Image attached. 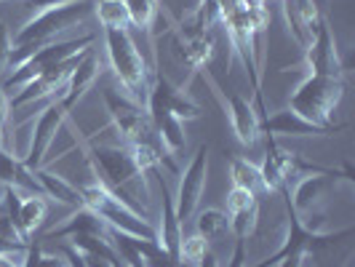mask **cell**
<instances>
[{
    "label": "cell",
    "instance_id": "cell-1",
    "mask_svg": "<svg viewBox=\"0 0 355 267\" xmlns=\"http://www.w3.org/2000/svg\"><path fill=\"white\" fill-rule=\"evenodd\" d=\"M89 160L96 171V182L105 184L112 196H118L123 203L131 206V190L137 182L144 184V171L134 158L131 147L123 144H89ZM134 209V206H131Z\"/></svg>",
    "mask_w": 355,
    "mask_h": 267
},
{
    "label": "cell",
    "instance_id": "cell-32",
    "mask_svg": "<svg viewBox=\"0 0 355 267\" xmlns=\"http://www.w3.org/2000/svg\"><path fill=\"white\" fill-rule=\"evenodd\" d=\"M227 214H238L246 212V209H257V196L249 193V190H241V187H232L230 196H227Z\"/></svg>",
    "mask_w": 355,
    "mask_h": 267
},
{
    "label": "cell",
    "instance_id": "cell-45",
    "mask_svg": "<svg viewBox=\"0 0 355 267\" xmlns=\"http://www.w3.org/2000/svg\"><path fill=\"white\" fill-rule=\"evenodd\" d=\"M347 267H353V265H347Z\"/></svg>",
    "mask_w": 355,
    "mask_h": 267
},
{
    "label": "cell",
    "instance_id": "cell-38",
    "mask_svg": "<svg viewBox=\"0 0 355 267\" xmlns=\"http://www.w3.org/2000/svg\"><path fill=\"white\" fill-rule=\"evenodd\" d=\"M40 267H67L64 257H56V254H40Z\"/></svg>",
    "mask_w": 355,
    "mask_h": 267
},
{
    "label": "cell",
    "instance_id": "cell-13",
    "mask_svg": "<svg viewBox=\"0 0 355 267\" xmlns=\"http://www.w3.org/2000/svg\"><path fill=\"white\" fill-rule=\"evenodd\" d=\"M337 179H347V182L353 184L355 182L353 166H350V163H345V166H342V171H331V169H326V171H315V174H307V177L300 179V184L294 187V196L288 193V200H291L294 212L302 214V212L315 209V203H318L320 198L326 196V193L337 184Z\"/></svg>",
    "mask_w": 355,
    "mask_h": 267
},
{
    "label": "cell",
    "instance_id": "cell-2",
    "mask_svg": "<svg viewBox=\"0 0 355 267\" xmlns=\"http://www.w3.org/2000/svg\"><path fill=\"white\" fill-rule=\"evenodd\" d=\"M80 196H83V206L96 214L110 230L125 232L142 241H158V227L147 216H142V212L131 209L118 196H112L105 184L94 182L89 187H80Z\"/></svg>",
    "mask_w": 355,
    "mask_h": 267
},
{
    "label": "cell",
    "instance_id": "cell-21",
    "mask_svg": "<svg viewBox=\"0 0 355 267\" xmlns=\"http://www.w3.org/2000/svg\"><path fill=\"white\" fill-rule=\"evenodd\" d=\"M0 182H3L6 187H17V190L19 187H27L33 196H43L35 174L24 166V160L17 158V155H11L6 147H0Z\"/></svg>",
    "mask_w": 355,
    "mask_h": 267
},
{
    "label": "cell",
    "instance_id": "cell-43",
    "mask_svg": "<svg viewBox=\"0 0 355 267\" xmlns=\"http://www.w3.org/2000/svg\"><path fill=\"white\" fill-rule=\"evenodd\" d=\"M0 147H3V128H0Z\"/></svg>",
    "mask_w": 355,
    "mask_h": 267
},
{
    "label": "cell",
    "instance_id": "cell-26",
    "mask_svg": "<svg viewBox=\"0 0 355 267\" xmlns=\"http://www.w3.org/2000/svg\"><path fill=\"white\" fill-rule=\"evenodd\" d=\"M96 19L105 30H128V11L123 0H94Z\"/></svg>",
    "mask_w": 355,
    "mask_h": 267
},
{
    "label": "cell",
    "instance_id": "cell-39",
    "mask_svg": "<svg viewBox=\"0 0 355 267\" xmlns=\"http://www.w3.org/2000/svg\"><path fill=\"white\" fill-rule=\"evenodd\" d=\"M8 112H11V107H8V96H6V91L0 89V128H3L6 121H8Z\"/></svg>",
    "mask_w": 355,
    "mask_h": 267
},
{
    "label": "cell",
    "instance_id": "cell-22",
    "mask_svg": "<svg viewBox=\"0 0 355 267\" xmlns=\"http://www.w3.org/2000/svg\"><path fill=\"white\" fill-rule=\"evenodd\" d=\"M33 174H35L37 184H40V190H43L46 198H53V200H59V203H64V206H70V209H80V206H83L80 187L70 184L64 177H56V174L46 171V169H35Z\"/></svg>",
    "mask_w": 355,
    "mask_h": 267
},
{
    "label": "cell",
    "instance_id": "cell-35",
    "mask_svg": "<svg viewBox=\"0 0 355 267\" xmlns=\"http://www.w3.org/2000/svg\"><path fill=\"white\" fill-rule=\"evenodd\" d=\"M40 254H43L40 243L30 241V243H27V251H24V262H21V267H40Z\"/></svg>",
    "mask_w": 355,
    "mask_h": 267
},
{
    "label": "cell",
    "instance_id": "cell-8",
    "mask_svg": "<svg viewBox=\"0 0 355 267\" xmlns=\"http://www.w3.org/2000/svg\"><path fill=\"white\" fill-rule=\"evenodd\" d=\"M102 99H105V107L107 112H110V121L118 128V134L123 137V142L128 147L155 142L153 139L155 128H153V121H150L147 110H142V105H137L131 96H123L121 91L115 89L102 91Z\"/></svg>",
    "mask_w": 355,
    "mask_h": 267
},
{
    "label": "cell",
    "instance_id": "cell-3",
    "mask_svg": "<svg viewBox=\"0 0 355 267\" xmlns=\"http://www.w3.org/2000/svg\"><path fill=\"white\" fill-rule=\"evenodd\" d=\"M105 43H107V56L115 78L121 80V86L128 91V96L142 105L147 102L150 94V70L144 64V56L139 53L137 43L128 30H105Z\"/></svg>",
    "mask_w": 355,
    "mask_h": 267
},
{
    "label": "cell",
    "instance_id": "cell-6",
    "mask_svg": "<svg viewBox=\"0 0 355 267\" xmlns=\"http://www.w3.org/2000/svg\"><path fill=\"white\" fill-rule=\"evenodd\" d=\"M91 11H94V0H78V3H70V6H56V8L37 11L35 17L14 35V46H30V43L46 46L59 33L80 24Z\"/></svg>",
    "mask_w": 355,
    "mask_h": 267
},
{
    "label": "cell",
    "instance_id": "cell-40",
    "mask_svg": "<svg viewBox=\"0 0 355 267\" xmlns=\"http://www.w3.org/2000/svg\"><path fill=\"white\" fill-rule=\"evenodd\" d=\"M304 265V254H291V257H286L278 262V267H302Z\"/></svg>",
    "mask_w": 355,
    "mask_h": 267
},
{
    "label": "cell",
    "instance_id": "cell-20",
    "mask_svg": "<svg viewBox=\"0 0 355 267\" xmlns=\"http://www.w3.org/2000/svg\"><path fill=\"white\" fill-rule=\"evenodd\" d=\"M107 230L110 227L96 214L86 209V206H80V209H75V214L62 227H53L51 232H46V238L49 241H53V238H72V235H102V238H107Z\"/></svg>",
    "mask_w": 355,
    "mask_h": 267
},
{
    "label": "cell",
    "instance_id": "cell-14",
    "mask_svg": "<svg viewBox=\"0 0 355 267\" xmlns=\"http://www.w3.org/2000/svg\"><path fill=\"white\" fill-rule=\"evenodd\" d=\"M347 123L334 126H318L304 121L302 115H297L294 110H278L272 115H267L262 121V134L265 137H334L339 131H345Z\"/></svg>",
    "mask_w": 355,
    "mask_h": 267
},
{
    "label": "cell",
    "instance_id": "cell-42",
    "mask_svg": "<svg viewBox=\"0 0 355 267\" xmlns=\"http://www.w3.org/2000/svg\"><path fill=\"white\" fill-rule=\"evenodd\" d=\"M0 267H17V265L8 259V254H0Z\"/></svg>",
    "mask_w": 355,
    "mask_h": 267
},
{
    "label": "cell",
    "instance_id": "cell-28",
    "mask_svg": "<svg viewBox=\"0 0 355 267\" xmlns=\"http://www.w3.org/2000/svg\"><path fill=\"white\" fill-rule=\"evenodd\" d=\"M125 11H128V21L134 27H142L150 30L160 17V6L158 0H123Z\"/></svg>",
    "mask_w": 355,
    "mask_h": 267
},
{
    "label": "cell",
    "instance_id": "cell-11",
    "mask_svg": "<svg viewBox=\"0 0 355 267\" xmlns=\"http://www.w3.org/2000/svg\"><path fill=\"white\" fill-rule=\"evenodd\" d=\"M304 62H307L310 75L342 78V72H345V64H342L337 51V40H334V33H331V24H329L326 14L320 17L318 30H315V35L310 40V46L304 49Z\"/></svg>",
    "mask_w": 355,
    "mask_h": 267
},
{
    "label": "cell",
    "instance_id": "cell-41",
    "mask_svg": "<svg viewBox=\"0 0 355 267\" xmlns=\"http://www.w3.org/2000/svg\"><path fill=\"white\" fill-rule=\"evenodd\" d=\"M196 267H219V262H216V257H214L211 251H206V254L200 257V262H198Z\"/></svg>",
    "mask_w": 355,
    "mask_h": 267
},
{
    "label": "cell",
    "instance_id": "cell-4",
    "mask_svg": "<svg viewBox=\"0 0 355 267\" xmlns=\"http://www.w3.org/2000/svg\"><path fill=\"white\" fill-rule=\"evenodd\" d=\"M278 196L284 198L286 222H288L284 243H281V249L275 251V254H270L267 259L257 262V265H249V267H275L281 259L291 257V254H304V257H307V254H320L323 249H331V246H337L339 241H347V238L353 235V227H345V230H337V232L310 230L302 222V214L294 212V206H291V200H288V187H284Z\"/></svg>",
    "mask_w": 355,
    "mask_h": 267
},
{
    "label": "cell",
    "instance_id": "cell-10",
    "mask_svg": "<svg viewBox=\"0 0 355 267\" xmlns=\"http://www.w3.org/2000/svg\"><path fill=\"white\" fill-rule=\"evenodd\" d=\"M206 171H209V147L200 144L198 153L193 155L190 166L184 169V174L179 179V190L174 198V206H177V219L184 227V219H190L196 214L200 196H203V187H206Z\"/></svg>",
    "mask_w": 355,
    "mask_h": 267
},
{
    "label": "cell",
    "instance_id": "cell-25",
    "mask_svg": "<svg viewBox=\"0 0 355 267\" xmlns=\"http://www.w3.org/2000/svg\"><path fill=\"white\" fill-rule=\"evenodd\" d=\"M107 241L112 243V249L125 267H144L142 238H134V235H125V232L118 230H107Z\"/></svg>",
    "mask_w": 355,
    "mask_h": 267
},
{
    "label": "cell",
    "instance_id": "cell-34",
    "mask_svg": "<svg viewBox=\"0 0 355 267\" xmlns=\"http://www.w3.org/2000/svg\"><path fill=\"white\" fill-rule=\"evenodd\" d=\"M70 3H78V0H24V6L37 14V11H46V8H56V6H70Z\"/></svg>",
    "mask_w": 355,
    "mask_h": 267
},
{
    "label": "cell",
    "instance_id": "cell-7",
    "mask_svg": "<svg viewBox=\"0 0 355 267\" xmlns=\"http://www.w3.org/2000/svg\"><path fill=\"white\" fill-rule=\"evenodd\" d=\"M94 43V35H80V37H72V40H56V43H46L43 49H37L35 53H30L24 62H19L14 72L3 80V91H11V89H21L24 83H30L33 78L43 75L46 70H51L56 64L67 62L72 56L83 53L86 49H91Z\"/></svg>",
    "mask_w": 355,
    "mask_h": 267
},
{
    "label": "cell",
    "instance_id": "cell-19",
    "mask_svg": "<svg viewBox=\"0 0 355 267\" xmlns=\"http://www.w3.org/2000/svg\"><path fill=\"white\" fill-rule=\"evenodd\" d=\"M227 112H230L232 134L238 137L241 144H257L262 137V121L257 115V110L249 99L238 96V94H227Z\"/></svg>",
    "mask_w": 355,
    "mask_h": 267
},
{
    "label": "cell",
    "instance_id": "cell-30",
    "mask_svg": "<svg viewBox=\"0 0 355 267\" xmlns=\"http://www.w3.org/2000/svg\"><path fill=\"white\" fill-rule=\"evenodd\" d=\"M209 241L206 238H200V235H190V238H182V243H179V265L182 267H196L200 262V257L209 251L206 246Z\"/></svg>",
    "mask_w": 355,
    "mask_h": 267
},
{
    "label": "cell",
    "instance_id": "cell-31",
    "mask_svg": "<svg viewBox=\"0 0 355 267\" xmlns=\"http://www.w3.org/2000/svg\"><path fill=\"white\" fill-rule=\"evenodd\" d=\"M142 254L144 267H182L177 257H171L158 241H142Z\"/></svg>",
    "mask_w": 355,
    "mask_h": 267
},
{
    "label": "cell",
    "instance_id": "cell-44",
    "mask_svg": "<svg viewBox=\"0 0 355 267\" xmlns=\"http://www.w3.org/2000/svg\"><path fill=\"white\" fill-rule=\"evenodd\" d=\"M265 3H267V0H262V6H265Z\"/></svg>",
    "mask_w": 355,
    "mask_h": 267
},
{
    "label": "cell",
    "instance_id": "cell-18",
    "mask_svg": "<svg viewBox=\"0 0 355 267\" xmlns=\"http://www.w3.org/2000/svg\"><path fill=\"white\" fill-rule=\"evenodd\" d=\"M284 11H286V21L291 27V33L297 37V43L307 49L310 40L318 30L320 17L326 14L318 6V0H284Z\"/></svg>",
    "mask_w": 355,
    "mask_h": 267
},
{
    "label": "cell",
    "instance_id": "cell-29",
    "mask_svg": "<svg viewBox=\"0 0 355 267\" xmlns=\"http://www.w3.org/2000/svg\"><path fill=\"white\" fill-rule=\"evenodd\" d=\"M227 227H230V214L219 212V209H206V212L198 214V219H196V232L200 238H206V241L222 235Z\"/></svg>",
    "mask_w": 355,
    "mask_h": 267
},
{
    "label": "cell",
    "instance_id": "cell-27",
    "mask_svg": "<svg viewBox=\"0 0 355 267\" xmlns=\"http://www.w3.org/2000/svg\"><path fill=\"white\" fill-rule=\"evenodd\" d=\"M230 179H232V187L249 190V193H254V196L262 190V174H259V166H254V163L246 160V158H232Z\"/></svg>",
    "mask_w": 355,
    "mask_h": 267
},
{
    "label": "cell",
    "instance_id": "cell-36",
    "mask_svg": "<svg viewBox=\"0 0 355 267\" xmlns=\"http://www.w3.org/2000/svg\"><path fill=\"white\" fill-rule=\"evenodd\" d=\"M227 267H246V241H235V251H232V259L227 262Z\"/></svg>",
    "mask_w": 355,
    "mask_h": 267
},
{
    "label": "cell",
    "instance_id": "cell-17",
    "mask_svg": "<svg viewBox=\"0 0 355 267\" xmlns=\"http://www.w3.org/2000/svg\"><path fill=\"white\" fill-rule=\"evenodd\" d=\"M99 70H102V62H99V56L94 53V49H86L83 56L78 59V64H75V70L70 72V78H67V83H64V94L59 96V102L62 107L70 112L72 107L78 105L83 96H86V91L96 83V78H99Z\"/></svg>",
    "mask_w": 355,
    "mask_h": 267
},
{
    "label": "cell",
    "instance_id": "cell-5",
    "mask_svg": "<svg viewBox=\"0 0 355 267\" xmlns=\"http://www.w3.org/2000/svg\"><path fill=\"white\" fill-rule=\"evenodd\" d=\"M345 94V80L331 75H307L288 99V110L318 126H334L331 115Z\"/></svg>",
    "mask_w": 355,
    "mask_h": 267
},
{
    "label": "cell",
    "instance_id": "cell-12",
    "mask_svg": "<svg viewBox=\"0 0 355 267\" xmlns=\"http://www.w3.org/2000/svg\"><path fill=\"white\" fill-rule=\"evenodd\" d=\"M67 115H70V112L62 107L59 99H53L51 105L40 112V118L35 121V128H33V139H30V147H27V155L21 158L30 171L43 169L46 153H49L51 142L56 139V134H59V128H62V123H64Z\"/></svg>",
    "mask_w": 355,
    "mask_h": 267
},
{
    "label": "cell",
    "instance_id": "cell-37",
    "mask_svg": "<svg viewBox=\"0 0 355 267\" xmlns=\"http://www.w3.org/2000/svg\"><path fill=\"white\" fill-rule=\"evenodd\" d=\"M64 262H67V267H89L86 265V259H83V254L78 249H72V246H64Z\"/></svg>",
    "mask_w": 355,
    "mask_h": 267
},
{
    "label": "cell",
    "instance_id": "cell-24",
    "mask_svg": "<svg viewBox=\"0 0 355 267\" xmlns=\"http://www.w3.org/2000/svg\"><path fill=\"white\" fill-rule=\"evenodd\" d=\"M153 128H155V134H158V139L163 142L168 155H177V153L184 150L187 134H184V121L182 118H177V115H163V118H158L153 123Z\"/></svg>",
    "mask_w": 355,
    "mask_h": 267
},
{
    "label": "cell",
    "instance_id": "cell-23",
    "mask_svg": "<svg viewBox=\"0 0 355 267\" xmlns=\"http://www.w3.org/2000/svg\"><path fill=\"white\" fill-rule=\"evenodd\" d=\"M49 214V203H46V196H27L21 198V206H19V216H17V227L19 232L30 241V235L43 225Z\"/></svg>",
    "mask_w": 355,
    "mask_h": 267
},
{
    "label": "cell",
    "instance_id": "cell-33",
    "mask_svg": "<svg viewBox=\"0 0 355 267\" xmlns=\"http://www.w3.org/2000/svg\"><path fill=\"white\" fill-rule=\"evenodd\" d=\"M11 51H14V40H11V33H8V24L0 21V75H3V70L8 67Z\"/></svg>",
    "mask_w": 355,
    "mask_h": 267
},
{
    "label": "cell",
    "instance_id": "cell-9",
    "mask_svg": "<svg viewBox=\"0 0 355 267\" xmlns=\"http://www.w3.org/2000/svg\"><path fill=\"white\" fill-rule=\"evenodd\" d=\"M147 115L153 123L163 115H177L182 121H193V118H200V110L184 91L174 86L163 72H158L147 94Z\"/></svg>",
    "mask_w": 355,
    "mask_h": 267
},
{
    "label": "cell",
    "instance_id": "cell-16",
    "mask_svg": "<svg viewBox=\"0 0 355 267\" xmlns=\"http://www.w3.org/2000/svg\"><path fill=\"white\" fill-rule=\"evenodd\" d=\"M294 171H297V155L288 153V150H281L272 137H267V153L262 166H259L262 187L267 193H281L284 187H288L286 182Z\"/></svg>",
    "mask_w": 355,
    "mask_h": 267
},
{
    "label": "cell",
    "instance_id": "cell-15",
    "mask_svg": "<svg viewBox=\"0 0 355 267\" xmlns=\"http://www.w3.org/2000/svg\"><path fill=\"white\" fill-rule=\"evenodd\" d=\"M155 182H158V190H160V227H158V241L160 246L168 251L171 257H177L179 259V243H182V222L177 219V206H174V196H171V190H168V182L166 177L160 174V166L158 169H153L150 171Z\"/></svg>",
    "mask_w": 355,
    "mask_h": 267
}]
</instances>
